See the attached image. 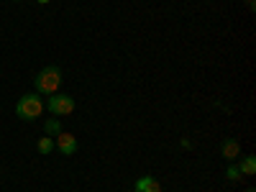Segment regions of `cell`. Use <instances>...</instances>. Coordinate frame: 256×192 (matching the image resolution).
<instances>
[{
	"label": "cell",
	"mask_w": 256,
	"mask_h": 192,
	"mask_svg": "<svg viewBox=\"0 0 256 192\" xmlns=\"http://www.w3.org/2000/svg\"><path fill=\"white\" fill-rule=\"evenodd\" d=\"M34 84H36L38 95H56L59 84H62V70L59 67H44L34 77Z\"/></svg>",
	"instance_id": "cell-1"
},
{
	"label": "cell",
	"mask_w": 256,
	"mask_h": 192,
	"mask_svg": "<svg viewBox=\"0 0 256 192\" xmlns=\"http://www.w3.org/2000/svg\"><path fill=\"white\" fill-rule=\"evenodd\" d=\"M16 113L20 120H36L41 113H44V102L36 92H28V95H20L18 102H16Z\"/></svg>",
	"instance_id": "cell-2"
},
{
	"label": "cell",
	"mask_w": 256,
	"mask_h": 192,
	"mask_svg": "<svg viewBox=\"0 0 256 192\" xmlns=\"http://www.w3.org/2000/svg\"><path fill=\"white\" fill-rule=\"evenodd\" d=\"M44 108L52 113V116H72L74 113V98L72 95H64V92H56L46 100Z\"/></svg>",
	"instance_id": "cell-3"
},
{
	"label": "cell",
	"mask_w": 256,
	"mask_h": 192,
	"mask_svg": "<svg viewBox=\"0 0 256 192\" xmlns=\"http://www.w3.org/2000/svg\"><path fill=\"white\" fill-rule=\"evenodd\" d=\"M54 146L59 148V154H64V156L77 154V138L72 134H67V131H62L59 136H54Z\"/></svg>",
	"instance_id": "cell-4"
},
{
	"label": "cell",
	"mask_w": 256,
	"mask_h": 192,
	"mask_svg": "<svg viewBox=\"0 0 256 192\" xmlns=\"http://www.w3.org/2000/svg\"><path fill=\"white\" fill-rule=\"evenodd\" d=\"M220 156L230 164V162H236L238 156H241V144L236 141V138H223V144H220Z\"/></svg>",
	"instance_id": "cell-5"
},
{
	"label": "cell",
	"mask_w": 256,
	"mask_h": 192,
	"mask_svg": "<svg viewBox=\"0 0 256 192\" xmlns=\"http://www.w3.org/2000/svg\"><path fill=\"white\" fill-rule=\"evenodd\" d=\"M134 192H162V184H159V180H154L152 174H144V177L136 180Z\"/></svg>",
	"instance_id": "cell-6"
},
{
	"label": "cell",
	"mask_w": 256,
	"mask_h": 192,
	"mask_svg": "<svg viewBox=\"0 0 256 192\" xmlns=\"http://www.w3.org/2000/svg\"><path fill=\"white\" fill-rule=\"evenodd\" d=\"M238 172H241V174H246V177H254V174H256V156H254V154H248V156H244V159H241Z\"/></svg>",
	"instance_id": "cell-7"
},
{
	"label": "cell",
	"mask_w": 256,
	"mask_h": 192,
	"mask_svg": "<svg viewBox=\"0 0 256 192\" xmlns=\"http://www.w3.org/2000/svg\"><path fill=\"white\" fill-rule=\"evenodd\" d=\"M54 148H56V146H54V136H44V138L36 141V152H38L41 156H49Z\"/></svg>",
	"instance_id": "cell-8"
},
{
	"label": "cell",
	"mask_w": 256,
	"mask_h": 192,
	"mask_svg": "<svg viewBox=\"0 0 256 192\" xmlns=\"http://www.w3.org/2000/svg\"><path fill=\"white\" fill-rule=\"evenodd\" d=\"M44 131H46V136H59V134H62L59 118H46V120H44Z\"/></svg>",
	"instance_id": "cell-9"
},
{
	"label": "cell",
	"mask_w": 256,
	"mask_h": 192,
	"mask_svg": "<svg viewBox=\"0 0 256 192\" xmlns=\"http://www.w3.org/2000/svg\"><path fill=\"white\" fill-rule=\"evenodd\" d=\"M226 180H228V182H238V180H241V172H238V166L233 164V162H230L228 169H226Z\"/></svg>",
	"instance_id": "cell-10"
},
{
	"label": "cell",
	"mask_w": 256,
	"mask_h": 192,
	"mask_svg": "<svg viewBox=\"0 0 256 192\" xmlns=\"http://www.w3.org/2000/svg\"><path fill=\"white\" fill-rule=\"evenodd\" d=\"M180 146H182V148H192V141H190V138H182Z\"/></svg>",
	"instance_id": "cell-11"
},
{
	"label": "cell",
	"mask_w": 256,
	"mask_h": 192,
	"mask_svg": "<svg viewBox=\"0 0 256 192\" xmlns=\"http://www.w3.org/2000/svg\"><path fill=\"white\" fill-rule=\"evenodd\" d=\"M246 6H248V10H254L256 8V0H246Z\"/></svg>",
	"instance_id": "cell-12"
},
{
	"label": "cell",
	"mask_w": 256,
	"mask_h": 192,
	"mask_svg": "<svg viewBox=\"0 0 256 192\" xmlns=\"http://www.w3.org/2000/svg\"><path fill=\"white\" fill-rule=\"evenodd\" d=\"M36 3H38V6H46V3H52V0H36Z\"/></svg>",
	"instance_id": "cell-13"
},
{
	"label": "cell",
	"mask_w": 256,
	"mask_h": 192,
	"mask_svg": "<svg viewBox=\"0 0 256 192\" xmlns=\"http://www.w3.org/2000/svg\"><path fill=\"white\" fill-rule=\"evenodd\" d=\"M246 192H256V190H254V187H248V190H246Z\"/></svg>",
	"instance_id": "cell-14"
},
{
	"label": "cell",
	"mask_w": 256,
	"mask_h": 192,
	"mask_svg": "<svg viewBox=\"0 0 256 192\" xmlns=\"http://www.w3.org/2000/svg\"><path fill=\"white\" fill-rule=\"evenodd\" d=\"M16 3H20V0H16Z\"/></svg>",
	"instance_id": "cell-15"
}]
</instances>
